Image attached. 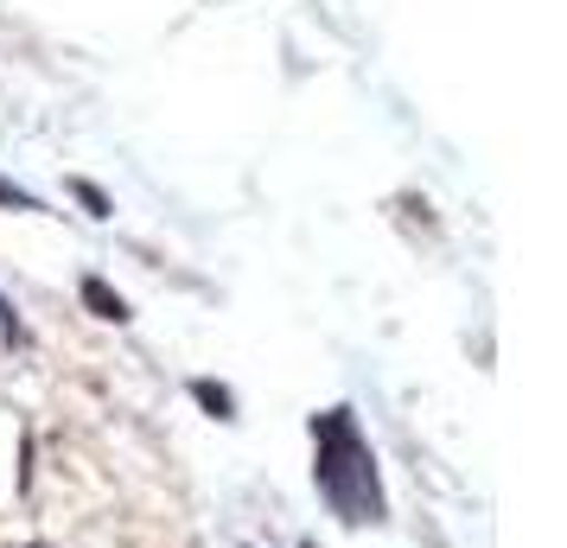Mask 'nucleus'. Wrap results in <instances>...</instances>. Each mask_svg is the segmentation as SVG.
<instances>
[{"instance_id":"obj_1","label":"nucleus","mask_w":567,"mask_h":548,"mask_svg":"<svg viewBox=\"0 0 567 548\" xmlns=\"http://www.w3.org/2000/svg\"><path fill=\"white\" fill-rule=\"evenodd\" d=\"M83 293H90V307H103V319H128V307H122V300H109V293L96 288V281H90Z\"/></svg>"}]
</instances>
